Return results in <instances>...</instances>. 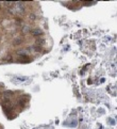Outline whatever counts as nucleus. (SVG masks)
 <instances>
[{"label": "nucleus", "instance_id": "obj_4", "mask_svg": "<svg viewBox=\"0 0 117 129\" xmlns=\"http://www.w3.org/2000/svg\"><path fill=\"white\" fill-rule=\"evenodd\" d=\"M22 43V39L21 38H17V39H15V41L13 42V45L14 46H17V45H20Z\"/></svg>", "mask_w": 117, "mask_h": 129}, {"label": "nucleus", "instance_id": "obj_5", "mask_svg": "<svg viewBox=\"0 0 117 129\" xmlns=\"http://www.w3.org/2000/svg\"><path fill=\"white\" fill-rule=\"evenodd\" d=\"M42 48H43V46H38V45H34V50L35 51H41Z\"/></svg>", "mask_w": 117, "mask_h": 129}, {"label": "nucleus", "instance_id": "obj_3", "mask_svg": "<svg viewBox=\"0 0 117 129\" xmlns=\"http://www.w3.org/2000/svg\"><path fill=\"white\" fill-rule=\"evenodd\" d=\"M12 96H13V92L12 91H6V92H3V97L6 98V99H10Z\"/></svg>", "mask_w": 117, "mask_h": 129}, {"label": "nucleus", "instance_id": "obj_6", "mask_svg": "<svg viewBox=\"0 0 117 129\" xmlns=\"http://www.w3.org/2000/svg\"><path fill=\"white\" fill-rule=\"evenodd\" d=\"M29 18H30L31 20H35L36 19V15L34 14V13H31V14L29 15Z\"/></svg>", "mask_w": 117, "mask_h": 129}, {"label": "nucleus", "instance_id": "obj_2", "mask_svg": "<svg viewBox=\"0 0 117 129\" xmlns=\"http://www.w3.org/2000/svg\"><path fill=\"white\" fill-rule=\"evenodd\" d=\"M31 33L34 36H41V35H43V31L41 29H33V30H31Z\"/></svg>", "mask_w": 117, "mask_h": 129}, {"label": "nucleus", "instance_id": "obj_1", "mask_svg": "<svg viewBox=\"0 0 117 129\" xmlns=\"http://www.w3.org/2000/svg\"><path fill=\"white\" fill-rule=\"evenodd\" d=\"M29 53H30V51L28 49H26V48L17 50V54H18V56H20V57H27Z\"/></svg>", "mask_w": 117, "mask_h": 129}, {"label": "nucleus", "instance_id": "obj_7", "mask_svg": "<svg viewBox=\"0 0 117 129\" xmlns=\"http://www.w3.org/2000/svg\"><path fill=\"white\" fill-rule=\"evenodd\" d=\"M29 30H30L29 27H25V28H23V32H25V33H26V31H29Z\"/></svg>", "mask_w": 117, "mask_h": 129}]
</instances>
